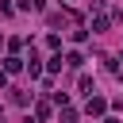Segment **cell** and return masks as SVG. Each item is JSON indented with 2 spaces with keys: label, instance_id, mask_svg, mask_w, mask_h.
Returning <instances> with one entry per match:
<instances>
[{
  "label": "cell",
  "instance_id": "cell-1",
  "mask_svg": "<svg viewBox=\"0 0 123 123\" xmlns=\"http://www.w3.org/2000/svg\"><path fill=\"white\" fill-rule=\"evenodd\" d=\"M104 108H108V104H104L100 96H88V115H104Z\"/></svg>",
  "mask_w": 123,
  "mask_h": 123
},
{
  "label": "cell",
  "instance_id": "cell-4",
  "mask_svg": "<svg viewBox=\"0 0 123 123\" xmlns=\"http://www.w3.org/2000/svg\"><path fill=\"white\" fill-rule=\"evenodd\" d=\"M62 62H65V58H62V54H54V58L46 62V69H50V73H58V69H62Z\"/></svg>",
  "mask_w": 123,
  "mask_h": 123
},
{
  "label": "cell",
  "instance_id": "cell-6",
  "mask_svg": "<svg viewBox=\"0 0 123 123\" xmlns=\"http://www.w3.org/2000/svg\"><path fill=\"white\" fill-rule=\"evenodd\" d=\"M31 8H42V0H31Z\"/></svg>",
  "mask_w": 123,
  "mask_h": 123
},
{
  "label": "cell",
  "instance_id": "cell-5",
  "mask_svg": "<svg viewBox=\"0 0 123 123\" xmlns=\"http://www.w3.org/2000/svg\"><path fill=\"white\" fill-rule=\"evenodd\" d=\"M62 123H77V111H73V108H65V111H62Z\"/></svg>",
  "mask_w": 123,
  "mask_h": 123
},
{
  "label": "cell",
  "instance_id": "cell-2",
  "mask_svg": "<svg viewBox=\"0 0 123 123\" xmlns=\"http://www.w3.org/2000/svg\"><path fill=\"white\" fill-rule=\"evenodd\" d=\"M35 119H42V123L50 119V104H46V100H38V104H35Z\"/></svg>",
  "mask_w": 123,
  "mask_h": 123
},
{
  "label": "cell",
  "instance_id": "cell-3",
  "mask_svg": "<svg viewBox=\"0 0 123 123\" xmlns=\"http://www.w3.org/2000/svg\"><path fill=\"white\" fill-rule=\"evenodd\" d=\"M4 69H8V73H19V69H23V58H15V54H12V58L4 62Z\"/></svg>",
  "mask_w": 123,
  "mask_h": 123
}]
</instances>
